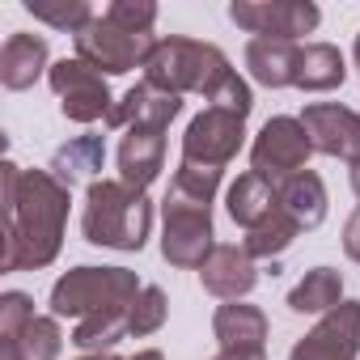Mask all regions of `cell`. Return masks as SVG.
<instances>
[{
  "label": "cell",
  "mask_w": 360,
  "mask_h": 360,
  "mask_svg": "<svg viewBox=\"0 0 360 360\" xmlns=\"http://www.w3.org/2000/svg\"><path fill=\"white\" fill-rule=\"evenodd\" d=\"M0 200H5V250L0 271H39L56 263L68 225V187L51 169H22L18 161L0 165Z\"/></svg>",
  "instance_id": "cell-1"
},
{
  "label": "cell",
  "mask_w": 360,
  "mask_h": 360,
  "mask_svg": "<svg viewBox=\"0 0 360 360\" xmlns=\"http://www.w3.org/2000/svg\"><path fill=\"white\" fill-rule=\"evenodd\" d=\"M221 187V169H200L178 161L169 191L161 200V255L169 267H204L212 255V200Z\"/></svg>",
  "instance_id": "cell-2"
},
{
  "label": "cell",
  "mask_w": 360,
  "mask_h": 360,
  "mask_svg": "<svg viewBox=\"0 0 360 360\" xmlns=\"http://www.w3.org/2000/svg\"><path fill=\"white\" fill-rule=\"evenodd\" d=\"M153 229V204L144 191L115 183V178H98L85 191L81 208V233L89 246L106 250H144Z\"/></svg>",
  "instance_id": "cell-3"
},
{
  "label": "cell",
  "mask_w": 360,
  "mask_h": 360,
  "mask_svg": "<svg viewBox=\"0 0 360 360\" xmlns=\"http://www.w3.org/2000/svg\"><path fill=\"white\" fill-rule=\"evenodd\" d=\"M238 72L229 68L225 51L212 43H195V39H157V47L144 60V81L165 89V94H200V98H217Z\"/></svg>",
  "instance_id": "cell-4"
},
{
  "label": "cell",
  "mask_w": 360,
  "mask_h": 360,
  "mask_svg": "<svg viewBox=\"0 0 360 360\" xmlns=\"http://www.w3.org/2000/svg\"><path fill=\"white\" fill-rule=\"evenodd\" d=\"M140 276L127 267H72L51 284V318H98L115 309H131L140 297Z\"/></svg>",
  "instance_id": "cell-5"
},
{
  "label": "cell",
  "mask_w": 360,
  "mask_h": 360,
  "mask_svg": "<svg viewBox=\"0 0 360 360\" xmlns=\"http://www.w3.org/2000/svg\"><path fill=\"white\" fill-rule=\"evenodd\" d=\"M72 43H77V60H85L89 68H98L106 77H123L131 68H144L148 51L157 47L153 34H131V30L115 26L106 13L94 18L81 34H72Z\"/></svg>",
  "instance_id": "cell-6"
},
{
  "label": "cell",
  "mask_w": 360,
  "mask_h": 360,
  "mask_svg": "<svg viewBox=\"0 0 360 360\" xmlns=\"http://www.w3.org/2000/svg\"><path fill=\"white\" fill-rule=\"evenodd\" d=\"M246 140V119L233 115V110H221V106H204L191 123H187V136H183V161L187 165H200V169H221L238 157Z\"/></svg>",
  "instance_id": "cell-7"
},
{
  "label": "cell",
  "mask_w": 360,
  "mask_h": 360,
  "mask_svg": "<svg viewBox=\"0 0 360 360\" xmlns=\"http://www.w3.org/2000/svg\"><path fill=\"white\" fill-rule=\"evenodd\" d=\"M229 18L233 26L250 30L255 39H284V43L314 34L322 22L318 5H309V0H233Z\"/></svg>",
  "instance_id": "cell-8"
},
{
  "label": "cell",
  "mask_w": 360,
  "mask_h": 360,
  "mask_svg": "<svg viewBox=\"0 0 360 360\" xmlns=\"http://www.w3.org/2000/svg\"><path fill=\"white\" fill-rule=\"evenodd\" d=\"M47 81L60 98V110L72 119V123H98V119H110L115 110V98H110V85L98 68H89L85 60H60L47 68Z\"/></svg>",
  "instance_id": "cell-9"
},
{
  "label": "cell",
  "mask_w": 360,
  "mask_h": 360,
  "mask_svg": "<svg viewBox=\"0 0 360 360\" xmlns=\"http://www.w3.org/2000/svg\"><path fill=\"white\" fill-rule=\"evenodd\" d=\"M309 153H314V144H309L301 119L276 115V119H267L263 131L255 136V144H250V165H255V174L280 183V178H288V174H297V169H309V165H305Z\"/></svg>",
  "instance_id": "cell-10"
},
{
  "label": "cell",
  "mask_w": 360,
  "mask_h": 360,
  "mask_svg": "<svg viewBox=\"0 0 360 360\" xmlns=\"http://www.w3.org/2000/svg\"><path fill=\"white\" fill-rule=\"evenodd\" d=\"M288 360H360V301H339L305 330Z\"/></svg>",
  "instance_id": "cell-11"
},
{
  "label": "cell",
  "mask_w": 360,
  "mask_h": 360,
  "mask_svg": "<svg viewBox=\"0 0 360 360\" xmlns=\"http://www.w3.org/2000/svg\"><path fill=\"white\" fill-rule=\"evenodd\" d=\"M217 360H267V314L246 301H225L212 318Z\"/></svg>",
  "instance_id": "cell-12"
},
{
  "label": "cell",
  "mask_w": 360,
  "mask_h": 360,
  "mask_svg": "<svg viewBox=\"0 0 360 360\" xmlns=\"http://www.w3.org/2000/svg\"><path fill=\"white\" fill-rule=\"evenodd\" d=\"M301 127H305L314 153L339 157L347 165L360 161V115L356 110L335 106V102H309L301 110Z\"/></svg>",
  "instance_id": "cell-13"
},
{
  "label": "cell",
  "mask_w": 360,
  "mask_h": 360,
  "mask_svg": "<svg viewBox=\"0 0 360 360\" xmlns=\"http://www.w3.org/2000/svg\"><path fill=\"white\" fill-rule=\"evenodd\" d=\"M178 110H183V98L178 94H165V89H157V85H148V81H140V85H131L119 102H115V110H110V119H106V127H115V131H131V127H169V119H178Z\"/></svg>",
  "instance_id": "cell-14"
},
{
  "label": "cell",
  "mask_w": 360,
  "mask_h": 360,
  "mask_svg": "<svg viewBox=\"0 0 360 360\" xmlns=\"http://www.w3.org/2000/svg\"><path fill=\"white\" fill-rule=\"evenodd\" d=\"M200 284H204L212 297H221V301H242V297L259 284V267H255V259L246 255V246L221 242V246H212V255L204 259Z\"/></svg>",
  "instance_id": "cell-15"
},
{
  "label": "cell",
  "mask_w": 360,
  "mask_h": 360,
  "mask_svg": "<svg viewBox=\"0 0 360 360\" xmlns=\"http://www.w3.org/2000/svg\"><path fill=\"white\" fill-rule=\"evenodd\" d=\"M115 161H119V183H127L136 191H148L153 178L165 165V131L161 127H131L119 140Z\"/></svg>",
  "instance_id": "cell-16"
},
{
  "label": "cell",
  "mask_w": 360,
  "mask_h": 360,
  "mask_svg": "<svg viewBox=\"0 0 360 360\" xmlns=\"http://www.w3.org/2000/svg\"><path fill=\"white\" fill-rule=\"evenodd\" d=\"M276 195H280V208L301 225V233H309L326 221V187L314 169H297V174L280 178Z\"/></svg>",
  "instance_id": "cell-17"
},
{
  "label": "cell",
  "mask_w": 360,
  "mask_h": 360,
  "mask_svg": "<svg viewBox=\"0 0 360 360\" xmlns=\"http://www.w3.org/2000/svg\"><path fill=\"white\" fill-rule=\"evenodd\" d=\"M297 60H301L297 43H284V39H250L246 43V68L267 89L297 85Z\"/></svg>",
  "instance_id": "cell-18"
},
{
  "label": "cell",
  "mask_w": 360,
  "mask_h": 360,
  "mask_svg": "<svg viewBox=\"0 0 360 360\" xmlns=\"http://www.w3.org/2000/svg\"><path fill=\"white\" fill-rule=\"evenodd\" d=\"M60 347L64 330L47 314H34L26 326L0 335V360H60Z\"/></svg>",
  "instance_id": "cell-19"
},
{
  "label": "cell",
  "mask_w": 360,
  "mask_h": 360,
  "mask_svg": "<svg viewBox=\"0 0 360 360\" xmlns=\"http://www.w3.org/2000/svg\"><path fill=\"white\" fill-rule=\"evenodd\" d=\"M47 68V39L43 34H9L0 47V85L5 89H30Z\"/></svg>",
  "instance_id": "cell-20"
},
{
  "label": "cell",
  "mask_w": 360,
  "mask_h": 360,
  "mask_svg": "<svg viewBox=\"0 0 360 360\" xmlns=\"http://www.w3.org/2000/svg\"><path fill=\"white\" fill-rule=\"evenodd\" d=\"M276 204H280L276 183H271V178H263V174H255V169L238 174V183H233L229 195H225V208H229L233 225H242L246 233L259 229V225L276 212Z\"/></svg>",
  "instance_id": "cell-21"
},
{
  "label": "cell",
  "mask_w": 360,
  "mask_h": 360,
  "mask_svg": "<svg viewBox=\"0 0 360 360\" xmlns=\"http://www.w3.org/2000/svg\"><path fill=\"white\" fill-rule=\"evenodd\" d=\"M343 77H347V64H343L339 47H330V43H305V47H301V60H297V89L326 94V89H339Z\"/></svg>",
  "instance_id": "cell-22"
},
{
  "label": "cell",
  "mask_w": 360,
  "mask_h": 360,
  "mask_svg": "<svg viewBox=\"0 0 360 360\" xmlns=\"http://www.w3.org/2000/svg\"><path fill=\"white\" fill-rule=\"evenodd\" d=\"M102 157H106V148H102L98 136H77V140H68L64 148H56V157H51V174L72 191L77 183H98L94 174L102 169Z\"/></svg>",
  "instance_id": "cell-23"
},
{
  "label": "cell",
  "mask_w": 360,
  "mask_h": 360,
  "mask_svg": "<svg viewBox=\"0 0 360 360\" xmlns=\"http://www.w3.org/2000/svg\"><path fill=\"white\" fill-rule=\"evenodd\" d=\"M343 301V276L335 267H314L305 271V280L288 292V309L292 314H326Z\"/></svg>",
  "instance_id": "cell-24"
},
{
  "label": "cell",
  "mask_w": 360,
  "mask_h": 360,
  "mask_svg": "<svg viewBox=\"0 0 360 360\" xmlns=\"http://www.w3.org/2000/svg\"><path fill=\"white\" fill-rule=\"evenodd\" d=\"M297 238H301V225H297L280 204H276V212H271L259 229H250L242 246H246V255H250V259H280Z\"/></svg>",
  "instance_id": "cell-25"
},
{
  "label": "cell",
  "mask_w": 360,
  "mask_h": 360,
  "mask_svg": "<svg viewBox=\"0 0 360 360\" xmlns=\"http://www.w3.org/2000/svg\"><path fill=\"white\" fill-rule=\"evenodd\" d=\"M26 9L34 13V22H47L56 30H68V34H81L98 18L85 0H26Z\"/></svg>",
  "instance_id": "cell-26"
},
{
  "label": "cell",
  "mask_w": 360,
  "mask_h": 360,
  "mask_svg": "<svg viewBox=\"0 0 360 360\" xmlns=\"http://www.w3.org/2000/svg\"><path fill=\"white\" fill-rule=\"evenodd\" d=\"M165 314H169V301H165V292L157 288V284H144L140 288V297L131 301V335L140 339V335H153V330H161V322H165Z\"/></svg>",
  "instance_id": "cell-27"
},
{
  "label": "cell",
  "mask_w": 360,
  "mask_h": 360,
  "mask_svg": "<svg viewBox=\"0 0 360 360\" xmlns=\"http://www.w3.org/2000/svg\"><path fill=\"white\" fill-rule=\"evenodd\" d=\"M106 18L131 34H153L157 26V5L153 0H115V5L106 9Z\"/></svg>",
  "instance_id": "cell-28"
},
{
  "label": "cell",
  "mask_w": 360,
  "mask_h": 360,
  "mask_svg": "<svg viewBox=\"0 0 360 360\" xmlns=\"http://www.w3.org/2000/svg\"><path fill=\"white\" fill-rule=\"evenodd\" d=\"M30 318H34V301L26 292H5V297H0V335L26 326Z\"/></svg>",
  "instance_id": "cell-29"
},
{
  "label": "cell",
  "mask_w": 360,
  "mask_h": 360,
  "mask_svg": "<svg viewBox=\"0 0 360 360\" xmlns=\"http://www.w3.org/2000/svg\"><path fill=\"white\" fill-rule=\"evenodd\" d=\"M343 250H347V259L352 263H360V208L347 217V225H343Z\"/></svg>",
  "instance_id": "cell-30"
},
{
  "label": "cell",
  "mask_w": 360,
  "mask_h": 360,
  "mask_svg": "<svg viewBox=\"0 0 360 360\" xmlns=\"http://www.w3.org/2000/svg\"><path fill=\"white\" fill-rule=\"evenodd\" d=\"M131 360H165V356H161V352H157V347H148V352H136V356H131Z\"/></svg>",
  "instance_id": "cell-31"
},
{
  "label": "cell",
  "mask_w": 360,
  "mask_h": 360,
  "mask_svg": "<svg viewBox=\"0 0 360 360\" xmlns=\"http://www.w3.org/2000/svg\"><path fill=\"white\" fill-rule=\"evenodd\" d=\"M352 191H356V200H360V161L352 165Z\"/></svg>",
  "instance_id": "cell-32"
},
{
  "label": "cell",
  "mask_w": 360,
  "mask_h": 360,
  "mask_svg": "<svg viewBox=\"0 0 360 360\" xmlns=\"http://www.w3.org/2000/svg\"><path fill=\"white\" fill-rule=\"evenodd\" d=\"M81 360H119V356H110V352H89V356H81Z\"/></svg>",
  "instance_id": "cell-33"
},
{
  "label": "cell",
  "mask_w": 360,
  "mask_h": 360,
  "mask_svg": "<svg viewBox=\"0 0 360 360\" xmlns=\"http://www.w3.org/2000/svg\"><path fill=\"white\" fill-rule=\"evenodd\" d=\"M352 60H356V68H360V34H356V43H352Z\"/></svg>",
  "instance_id": "cell-34"
}]
</instances>
